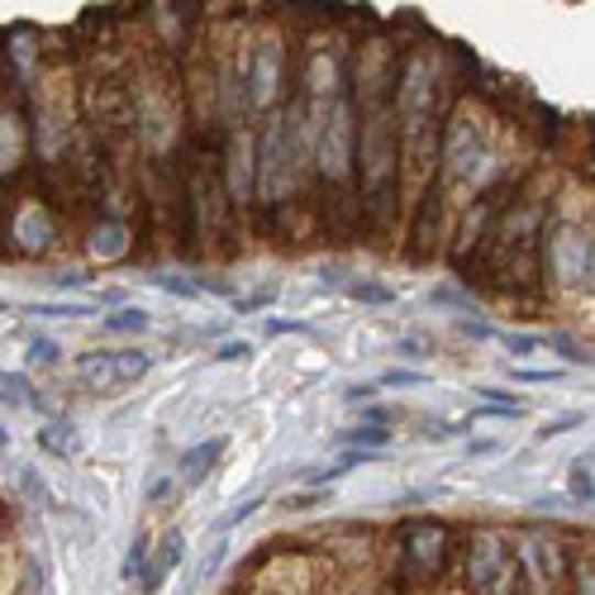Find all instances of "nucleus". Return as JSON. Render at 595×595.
I'll list each match as a JSON object with an SVG mask.
<instances>
[{
	"label": "nucleus",
	"instance_id": "obj_1",
	"mask_svg": "<svg viewBox=\"0 0 595 595\" xmlns=\"http://www.w3.org/2000/svg\"><path fill=\"white\" fill-rule=\"evenodd\" d=\"M467 586L476 595H525V562L500 533H476L472 539Z\"/></svg>",
	"mask_w": 595,
	"mask_h": 595
},
{
	"label": "nucleus",
	"instance_id": "obj_2",
	"mask_svg": "<svg viewBox=\"0 0 595 595\" xmlns=\"http://www.w3.org/2000/svg\"><path fill=\"white\" fill-rule=\"evenodd\" d=\"M448 558V529L433 519H415L405 525V568L415 576H439Z\"/></svg>",
	"mask_w": 595,
	"mask_h": 595
},
{
	"label": "nucleus",
	"instance_id": "obj_3",
	"mask_svg": "<svg viewBox=\"0 0 595 595\" xmlns=\"http://www.w3.org/2000/svg\"><path fill=\"white\" fill-rule=\"evenodd\" d=\"M553 267L558 277L576 286V291H591V239L582 234V229H562V234L553 239Z\"/></svg>",
	"mask_w": 595,
	"mask_h": 595
},
{
	"label": "nucleus",
	"instance_id": "obj_4",
	"mask_svg": "<svg viewBox=\"0 0 595 595\" xmlns=\"http://www.w3.org/2000/svg\"><path fill=\"white\" fill-rule=\"evenodd\" d=\"M348 163H353V124H348V110H333V120L319 129V167L329 177H343Z\"/></svg>",
	"mask_w": 595,
	"mask_h": 595
},
{
	"label": "nucleus",
	"instance_id": "obj_5",
	"mask_svg": "<svg viewBox=\"0 0 595 595\" xmlns=\"http://www.w3.org/2000/svg\"><path fill=\"white\" fill-rule=\"evenodd\" d=\"M277 77H282V67H277V43H263V48L253 53V63H249V86H253V106H267L272 96H277Z\"/></svg>",
	"mask_w": 595,
	"mask_h": 595
},
{
	"label": "nucleus",
	"instance_id": "obj_6",
	"mask_svg": "<svg viewBox=\"0 0 595 595\" xmlns=\"http://www.w3.org/2000/svg\"><path fill=\"white\" fill-rule=\"evenodd\" d=\"M181 553H186V539H181V529H172L167 539L157 543V562H153V568L139 576V582H143V595H153L157 586L167 582V572H172V568H177V562H181Z\"/></svg>",
	"mask_w": 595,
	"mask_h": 595
},
{
	"label": "nucleus",
	"instance_id": "obj_7",
	"mask_svg": "<svg viewBox=\"0 0 595 595\" xmlns=\"http://www.w3.org/2000/svg\"><path fill=\"white\" fill-rule=\"evenodd\" d=\"M220 453H224V439H210V443H200V448H191V453L181 458V482H206L210 476V467L220 462Z\"/></svg>",
	"mask_w": 595,
	"mask_h": 595
},
{
	"label": "nucleus",
	"instance_id": "obj_8",
	"mask_svg": "<svg viewBox=\"0 0 595 595\" xmlns=\"http://www.w3.org/2000/svg\"><path fill=\"white\" fill-rule=\"evenodd\" d=\"M81 376L91 382V390H114V386H120V382H114L110 353H86V357H81Z\"/></svg>",
	"mask_w": 595,
	"mask_h": 595
},
{
	"label": "nucleus",
	"instance_id": "obj_9",
	"mask_svg": "<svg viewBox=\"0 0 595 595\" xmlns=\"http://www.w3.org/2000/svg\"><path fill=\"white\" fill-rule=\"evenodd\" d=\"M110 362H114V382H139V376L153 367V357L139 353V348H129V353H110Z\"/></svg>",
	"mask_w": 595,
	"mask_h": 595
},
{
	"label": "nucleus",
	"instance_id": "obj_10",
	"mask_svg": "<svg viewBox=\"0 0 595 595\" xmlns=\"http://www.w3.org/2000/svg\"><path fill=\"white\" fill-rule=\"evenodd\" d=\"M568 486H572V500H576V505H591V453L572 458V476H568Z\"/></svg>",
	"mask_w": 595,
	"mask_h": 595
},
{
	"label": "nucleus",
	"instance_id": "obj_11",
	"mask_svg": "<svg viewBox=\"0 0 595 595\" xmlns=\"http://www.w3.org/2000/svg\"><path fill=\"white\" fill-rule=\"evenodd\" d=\"M343 439H348V448H357V453H362V448H386L390 443V429H382V425H357V429H348Z\"/></svg>",
	"mask_w": 595,
	"mask_h": 595
},
{
	"label": "nucleus",
	"instance_id": "obj_12",
	"mask_svg": "<svg viewBox=\"0 0 595 595\" xmlns=\"http://www.w3.org/2000/svg\"><path fill=\"white\" fill-rule=\"evenodd\" d=\"M229 163H239L234 167V200H239V206H249V196H253V186H249V148H234Z\"/></svg>",
	"mask_w": 595,
	"mask_h": 595
},
{
	"label": "nucleus",
	"instance_id": "obj_13",
	"mask_svg": "<svg viewBox=\"0 0 595 595\" xmlns=\"http://www.w3.org/2000/svg\"><path fill=\"white\" fill-rule=\"evenodd\" d=\"M106 324H110L114 333H143V329H148V324H153V319H148V315H143V310H120V315H110V319H106Z\"/></svg>",
	"mask_w": 595,
	"mask_h": 595
},
{
	"label": "nucleus",
	"instance_id": "obj_14",
	"mask_svg": "<svg viewBox=\"0 0 595 595\" xmlns=\"http://www.w3.org/2000/svg\"><path fill=\"white\" fill-rule=\"evenodd\" d=\"M353 300H367V305H390V300H396V291H390V286L357 282V286H353Z\"/></svg>",
	"mask_w": 595,
	"mask_h": 595
},
{
	"label": "nucleus",
	"instance_id": "obj_15",
	"mask_svg": "<svg viewBox=\"0 0 595 595\" xmlns=\"http://www.w3.org/2000/svg\"><path fill=\"white\" fill-rule=\"evenodd\" d=\"M29 357H34L38 367H53V362L63 357V348H57L53 339H34V343H29Z\"/></svg>",
	"mask_w": 595,
	"mask_h": 595
},
{
	"label": "nucleus",
	"instance_id": "obj_16",
	"mask_svg": "<svg viewBox=\"0 0 595 595\" xmlns=\"http://www.w3.org/2000/svg\"><path fill=\"white\" fill-rule=\"evenodd\" d=\"M163 291H172V296H181V300H191V296H200V286L196 282H186V277H153Z\"/></svg>",
	"mask_w": 595,
	"mask_h": 595
},
{
	"label": "nucleus",
	"instance_id": "obj_17",
	"mask_svg": "<svg viewBox=\"0 0 595 595\" xmlns=\"http://www.w3.org/2000/svg\"><path fill=\"white\" fill-rule=\"evenodd\" d=\"M38 443H43V448H53V453H71V433H63V425H57V429H43V433H38Z\"/></svg>",
	"mask_w": 595,
	"mask_h": 595
},
{
	"label": "nucleus",
	"instance_id": "obj_18",
	"mask_svg": "<svg viewBox=\"0 0 595 595\" xmlns=\"http://www.w3.org/2000/svg\"><path fill=\"white\" fill-rule=\"evenodd\" d=\"M382 386H425V372H405V367H390L382 376Z\"/></svg>",
	"mask_w": 595,
	"mask_h": 595
},
{
	"label": "nucleus",
	"instance_id": "obj_19",
	"mask_svg": "<svg viewBox=\"0 0 595 595\" xmlns=\"http://www.w3.org/2000/svg\"><path fill=\"white\" fill-rule=\"evenodd\" d=\"M29 315H63V319H77V315H91V305H34Z\"/></svg>",
	"mask_w": 595,
	"mask_h": 595
},
{
	"label": "nucleus",
	"instance_id": "obj_20",
	"mask_svg": "<svg viewBox=\"0 0 595 595\" xmlns=\"http://www.w3.org/2000/svg\"><path fill=\"white\" fill-rule=\"evenodd\" d=\"M249 353H253L249 343H224L220 353H214V362H243V357H249Z\"/></svg>",
	"mask_w": 595,
	"mask_h": 595
},
{
	"label": "nucleus",
	"instance_id": "obj_21",
	"mask_svg": "<svg viewBox=\"0 0 595 595\" xmlns=\"http://www.w3.org/2000/svg\"><path fill=\"white\" fill-rule=\"evenodd\" d=\"M572 425H582V415H562V419H548V425H543L539 433H543V439H548V433H568Z\"/></svg>",
	"mask_w": 595,
	"mask_h": 595
},
{
	"label": "nucleus",
	"instance_id": "obj_22",
	"mask_svg": "<svg viewBox=\"0 0 595 595\" xmlns=\"http://www.w3.org/2000/svg\"><path fill=\"white\" fill-rule=\"evenodd\" d=\"M163 496H172V476H153L148 482V505H157Z\"/></svg>",
	"mask_w": 595,
	"mask_h": 595
},
{
	"label": "nucleus",
	"instance_id": "obj_23",
	"mask_svg": "<svg viewBox=\"0 0 595 595\" xmlns=\"http://www.w3.org/2000/svg\"><path fill=\"white\" fill-rule=\"evenodd\" d=\"M267 333H305L300 319H267Z\"/></svg>",
	"mask_w": 595,
	"mask_h": 595
},
{
	"label": "nucleus",
	"instance_id": "obj_24",
	"mask_svg": "<svg viewBox=\"0 0 595 595\" xmlns=\"http://www.w3.org/2000/svg\"><path fill=\"white\" fill-rule=\"evenodd\" d=\"M510 376H515V382H558L562 372H525V367H515Z\"/></svg>",
	"mask_w": 595,
	"mask_h": 595
},
{
	"label": "nucleus",
	"instance_id": "obj_25",
	"mask_svg": "<svg viewBox=\"0 0 595 595\" xmlns=\"http://www.w3.org/2000/svg\"><path fill=\"white\" fill-rule=\"evenodd\" d=\"M257 505H263V500H257V496H253V500H243V505H239V510H234V515H224V529H229V525H239V519H249V515L257 510Z\"/></svg>",
	"mask_w": 595,
	"mask_h": 595
},
{
	"label": "nucleus",
	"instance_id": "obj_26",
	"mask_svg": "<svg viewBox=\"0 0 595 595\" xmlns=\"http://www.w3.org/2000/svg\"><path fill=\"white\" fill-rule=\"evenodd\" d=\"M310 505H324V491H319V496H291L286 510H310Z\"/></svg>",
	"mask_w": 595,
	"mask_h": 595
},
{
	"label": "nucleus",
	"instance_id": "obj_27",
	"mask_svg": "<svg viewBox=\"0 0 595 595\" xmlns=\"http://www.w3.org/2000/svg\"><path fill=\"white\" fill-rule=\"evenodd\" d=\"M376 396V386H353L348 390V405H357V400H372Z\"/></svg>",
	"mask_w": 595,
	"mask_h": 595
},
{
	"label": "nucleus",
	"instance_id": "obj_28",
	"mask_svg": "<svg viewBox=\"0 0 595 595\" xmlns=\"http://www.w3.org/2000/svg\"><path fill=\"white\" fill-rule=\"evenodd\" d=\"M263 305H267V296H249V300H239V315L243 310H263Z\"/></svg>",
	"mask_w": 595,
	"mask_h": 595
},
{
	"label": "nucleus",
	"instance_id": "obj_29",
	"mask_svg": "<svg viewBox=\"0 0 595 595\" xmlns=\"http://www.w3.org/2000/svg\"><path fill=\"white\" fill-rule=\"evenodd\" d=\"M400 353H405V357H425V353H419V339H405V343H400Z\"/></svg>",
	"mask_w": 595,
	"mask_h": 595
},
{
	"label": "nucleus",
	"instance_id": "obj_30",
	"mask_svg": "<svg viewBox=\"0 0 595 595\" xmlns=\"http://www.w3.org/2000/svg\"><path fill=\"white\" fill-rule=\"evenodd\" d=\"M576 582H582V586H576V595H591V568H586L582 576H576Z\"/></svg>",
	"mask_w": 595,
	"mask_h": 595
},
{
	"label": "nucleus",
	"instance_id": "obj_31",
	"mask_svg": "<svg viewBox=\"0 0 595 595\" xmlns=\"http://www.w3.org/2000/svg\"><path fill=\"white\" fill-rule=\"evenodd\" d=\"M5 443H10V433H5V429H0V448H5Z\"/></svg>",
	"mask_w": 595,
	"mask_h": 595
}]
</instances>
